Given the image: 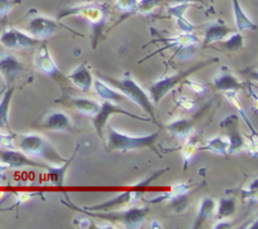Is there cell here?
<instances>
[{
    "label": "cell",
    "mask_w": 258,
    "mask_h": 229,
    "mask_svg": "<svg viewBox=\"0 0 258 229\" xmlns=\"http://www.w3.org/2000/svg\"><path fill=\"white\" fill-rule=\"evenodd\" d=\"M0 147L14 148L15 147L14 136L10 135V133H0Z\"/></svg>",
    "instance_id": "42"
},
{
    "label": "cell",
    "mask_w": 258,
    "mask_h": 229,
    "mask_svg": "<svg viewBox=\"0 0 258 229\" xmlns=\"http://www.w3.org/2000/svg\"><path fill=\"white\" fill-rule=\"evenodd\" d=\"M14 138L17 140L15 145L18 148L29 158L42 159L53 165H59L67 160L55 150L47 137L39 133H20L15 135Z\"/></svg>",
    "instance_id": "3"
},
{
    "label": "cell",
    "mask_w": 258,
    "mask_h": 229,
    "mask_svg": "<svg viewBox=\"0 0 258 229\" xmlns=\"http://www.w3.org/2000/svg\"><path fill=\"white\" fill-rule=\"evenodd\" d=\"M233 30L223 22V20H216V22H211L206 24V29H204V44H211L214 42H222L227 35H229Z\"/></svg>",
    "instance_id": "18"
},
{
    "label": "cell",
    "mask_w": 258,
    "mask_h": 229,
    "mask_svg": "<svg viewBox=\"0 0 258 229\" xmlns=\"http://www.w3.org/2000/svg\"><path fill=\"white\" fill-rule=\"evenodd\" d=\"M221 43L226 49L231 50V52H236V50H239L244 45V38L241 33L232 32Z\"/></svg>",
    "instance_id": "29"
},
{
    "label": "cell",
    "mask_w": 258,
    "mask_h": 229,
    "mask_svg": "<svg viewBox=\"0 0 258 229\" xmlns=\"http://www.w3.org/2000/svg\"><path fill=\"white\" fill-rule=\"evenodd\" d=\"M232 3H233L234 20H236V25L239 32H243V30H257V24L242 9L238 0H232Z\"/></svg>",
    "instance_id": "25"
},
{
    "label": "cell",
    "mask_w": 258,
    "mask_h": 229,
    "mask_svg": "<svg viewBox=\"0 0 258 229\" xmlns=\"http://www.w3.org/2000/svg\"><path fill=\"white\" fill-rule=\"evenodd\" d=\"M173 2L175 3H190V4H194V5H206L207 4V0H173Z\"/></svg>",
    "instance_id": "45"
},
{
    "label": "cell",
    "mask_w": 258,
    "mask_h": 229,
    "mask_svg": "<svg viewBox=\"0 0 258 229\" xmlns=\"http://www.w3.org/2000/svg\"><path fill=\"white\" fill-rule=\"evenodd\" d=\"M222 93H223L224 97L227 98V101H228V102L231 103V105L233 106L234 108H236L237 113L241 116V118L244 121V123L248 126V128H249V131H251L252 135L257 136L256 127H254L253 123H252V121H251V118H249L248 113L246 112L244 107L242 106L241 100H239V97H238V92H234V91H228V92H222Z\"/></svg>",
    "instance_id": "23"
},
{
    "label": "cell",
    "mask_w": 258,
    "mask_h": 229,
    "mask_svg": "<svg viewBox=\"0 0 258 229\" xmlns=\"http://www.w3.org/2000/svg\"><path fill=\"white\" fill-rule=\"evenodd\" d=\"M198 143L193 140H189L185 145L181 148V158H183V169L186 170L188 165L190 164V161L193 160L194 156L198 152Z\"/></svg>",
    "instance_id": "30"
},
{
    "label": "cell",
    "mask_w": 258,
    "mask_h": 229,
    "mask_svg": "<svg viewBox=\"0 0 258 229\" xmlns=\"http://www.w3.org/2000/svg\"><path fill=\"white\" fill-rule=\"evenodd\" d=\"M58 102H62L64 103V105H68L70 107L75 108L76 111L82 113L83 116H87V117H91V118L98 112L101 106V102H97V101L95 100H91V98L72 97V96H66V97L58 100Z\"/></svg>",
    "instance_id": "16"
},
{
    "label": "cell",
    "mask_w": 258,
    "mask_h": 229,
    "mask_svg": "<svg viewBox=\"0 0 258 229\" xmlns=\"http://www.w3.org/2000/svg\"><path fill=\"white\" fill-rule=\"evenodd\" d=\"M92 87L95 88V92L97 93L103 101L117 103V105H120V103H126L128 101L127 97L123 96L120 91L111 87V86L106 85V83L101 80H93Z\"/></svg>",
    "instance_id": "20"
},
{
    "label": "cell",
    "mask_w": 258,
    "mask_h": 229,
    "mask_svg": "<svg viewBox=\"0 0 258 229\" xmlns=\"http://www.w3.org/2000/svg\"><path fill=\"white\" fill-rule=\"evenodd\" d=\"M141 196V190H136L134 189L133 191H123V193H120L118 195L113 196V198L108 199V200L103 201V203L96 204V205L91 206H85V210L90 211H105L108 210V209H112L115 206L123 205V204H131L135 203L139 198Z\"/></svg>",
    "instance_id": "15"
},
{
    "label": "cell",
    "mask_w": 258,
    "mask_h": 229,
    "mask_svg": "<svg viewBox=\"0 0 258 229\" xmlns=\"http://www.w3.org/2000/svg\"><path fill=\"white\" fill-rule=\"evenodd\" d=\"M163 0H140L138 2V7H136V13L141 15H150L153 14L154 10L161 4Z\"/></svg>",
    "instance_id": "32"
},
{
    "label": "cell",
    "mask_w": 258,
    "mask_h": 229,
    "mask_svg": "<svg viewBox=\"0 0 258 229\" xmlns=\"http://www.w3.org/2000/svg\"><path fill=\"white\" fill-rule=\"evenodd\" d=\"M257 190H258V179H254L249 186L246 189L241 190V195L243 200H256L257 198Z\"/></svg>",
    "instance_id": "38"
},
{
    "label": "cell",
    "mask_w": 258,
    "mask_h": 229,
    "mask_svg": "<svg viewBox=\"0 0 258 229\" xmlns=\"http://www.w3.org/2000/svg\"><path fill=\"white\" fill-rule=\"evenodd\" d=\"M0 163L7 168H24V166H32V168H45L47 164H39L34 159L29 158L22 152L20 150L15 148H4L0 147Z\"/></svg>",
    "instance_id": "12"
},
{
    "label": "cell",
    "mask_w": 258,
    "mask_h": 229,
    "mask_svg": "<svg viewBox=\"0 0 258 229\" xmlns=\"http://www.w3.org/2000/svg\"><path fill=\"white\" fill-rule=\"evenodd\" d=\"M102 78L107 81L108 83H111V86L120 91L123 96H126L128 101H133L134 103H136L146 115H149L150 120L158 125V116H156L155 106L151 101L150 95H148V92L131 77L130 73L126 72L125 74L118 78L107 77V75H102Z\"/></svg>",
    "instance_id": "1"
},
{
    "label": "cell",
    "mask_w": 258,
    "mask_h": 229,
    "mask_svg": "<svg viewBox=\"0 0 258 229\" xmlns=\"http://www.w3.org/2000/svg\"><path fill=\"white\" fill-rule=\"evenodd\" d=\"M213 62H218V58H211V59L208 60H203V62H199L197 63V64L191 65L188 69L181 70V72L175 73V74L173 75H166V77H161L159 78V80H156L155 82H153L149 86V93H150L151 101H153L154 103L160 102V100L163 97H165L166 93L170 92L174 87H176L179 83L183 82L186 77L193 74L194 72H198L202 68L212 64Z\"/></svg>",
    "instance_id": "6"
},
{
    "label": "cell",
    "mask_w": 258,
    "mask_h": 229,
    "mask_svg": "<svg viewBox=\"0 0 258 229\" xmlns=\"http://www.w3.org/2000/svg\"><path fill=\"white\" fill-rule=\"evenodd\" d=\"M73 223L76 224V225H78V226H81V228H91V224H92V221L90 220V219H87V218H83V219H78V220H75L73 221Z\"/></svg>",
    "instance_id": "44"
},
{
    "label": "cell",
    "mask_w": 258,
    "mask_h": 229,
    "mask_svg": "<svg viewBox=\"0 0 258 229\" xmlns=\"http://www.w3.org/2000/svg\"><path fill=\"white\" fill-rule=\"evenodd\" d=\"M25 72V67L22 60L14 54L4 53L0 55V75L5 81L7 86H14Z\"/></svg>",
    "instance_id": "11"
},
{
    "label": "cell",
    "mask_w": 258,
    "mask_h": 229,
    "mask_svg": "<svg viewBox=\"0 0 258 229\" xmlns=\"http://www.w3.org/2000/svg\"><path fill=\"white\" fill-rule=\"evenodd\" d=\"M0 43L9 49H18V48L35 47L42 43V40L32 37L30 34L22 32L17 28L9 27L3 30V33L0 34Z\"/></svg>",
    "instance_id": "10"
},
{
    "label": "cell",
    "mask_w": 258,
    "mask_h": 229,
    "mask_svg": "<svg viewBox=\"0 0 258 229\" xmlns=\"http://www.w3.org/2000/svg\"><path fill=\"white\" fill-rule=\"evenodd\" d=\"M198 44L197 43H190V44H184L181 47L174 49V59L176 60H186L190 59L197 52Z\"/></svg>",
    "instance_id": "31"
},
{
    "label": "cell",
    "mask_w": 258,
    "mask_h": 229,
    "mask_svg": "<svg viewBox=\"0 0 258 229\" xmlns=\"http://www.w3.org/2000/svg\"><path fill=\"white\" fill-rule=\"evenodd\" d=\"M40 126L48 131L55 132H75V127L70 116L62 111H50L45 113Z\"/></svg>",
    "instance_id": "14"
},
{
    "label": "cell",
    "mask_w": 258,
    "mask_h": 229,
    "mask_svg": "<svg viewBox=\"0 0 258 229\" xmlns=\"http://www.w3.org/2000/svg\"><path fill=\"white\" fill-rule=\"evenodd\" d=\"M115 5L118 12L134 14V13H136L138 0H116Z\"/></svg>",
    "instance_id": "34"
},
{
    "label": "cell",
    "mask_w": 258,
    "mask_h": 229,
    "mask_svg": "<svg viewBox=\"0 0 258 229\" xmlns=\"http://www.w3.org/2000/svg\"><path fill=\"white\" fill-rule=\"evenodd\" d=\"M108 15H110L108 9L105 4L85 3V4L66 8L58 14V19H62L66 17H80L85 19L92 28V47L96 48L98 38L107 24Z\"/></svg>",
    "instance_id": "2"
},
{
    "label": "cell",
    "mask_w": 258,
    "mask_h": 229,
    "mask_svg": "<svg viewBox=\"0 0 258 229\" xmlns=\"http://www.w3.org/2000/svg\"><path fill=\"white\" fill-rule=\"evenodd\" d=\"M4 200H5V199H0V205H2L3 201H4Z\"/></svg>",
    "instance_id": "49"
},
{
    "label": "cell",
    "mask_w": 258,
    "mask_h": 229,
    "mask_svg": "<svg viewBox=\"0 0 258 229\" xmlns=\"http://www.w3.org/2000/svg\"><path fill=\"white\" fill-rule=\"evenodd\" d=\"M38 195V193H30V191H22V193H15V203L23 205L28 203L33 196Z\"/></svg>",
    "instance_id": "43"
},
{
    "label": "cell",
    "mask_w": 258,
    "mask_h": 229,
    "mask_svg": "<svg viewBox=\"0 0 258 229\" xmlns=\"http://www.w3.org/2000/svg\"><path fill=\"white\" fill-rule=\"evenodd\" d=\"M213 85L221 92H228V91L238 92L244 87V83L241 82L238 77L234 75L227 67H222L221 72L213 80Z\"/></svg>",
    "instance_id": "17"
},
{
    "label": "cell",
    "mask_w": 258,
    "mask_h": 229,
    "mask_svg": "<svg viewBox=\"0 0 258 229\" xmlns=\"http://www.w3.org/2000/svg\"><path fill=\"white\" fill-rule=\"evenodd\" d=\"M67 80L71 81L77 88H80L83 92H87L91 90L93 83V75L91 73L90 67L86 63L78 65L77 68L67 74Z\"/></svg>",
    "instance_id": "19"
},
{
    "label": "cell",
    "mask_w": 258,
    "mask_h": 229,
    "mask_svg": "<svg viewBox=\"0 0 258 229\" xmlns=\"http://www.w3.org/2000/svg\"><path fill=\"white\" fill-rule=\"evenodd\" d=\"M169 201L171 203V208H173L174 211H176V213H183V211H185V209L189 206L188 194L178 195L175 196V198L170 199Z\"/></svg>",
    "instance_id": "33"
},
{
    "label": "cell",
    "mask_w": 258,
    "mask_h": 229,
    "mask_svg": "<svg viewBox=\"0 0 258 229\" xmlns=\"http://www.w3.org/2000/svg\"><path fill=\"white\" fill-rule=\"evenodd\" d=\"M176 20V28L179 29L180 33H193L197 29V27L194 24H191L188 19L185 18V14H181L175 17Z\"/></svg>",
    "instance_id": "37"
},
{
    "label": "cell",
    "mask_w": 258,
    "mask_h": 229,
    "mask_svg": "<svg viewBox=\"0 0 258 229\" xmlns=\"http://www.w3.org/2000/svg\"><path fill=\"white\" fill-rule=\"evenodd\" d=\"M214 209H216V200L211 196H204L201 201L198 215H197L196 221H194V228H199V226H202V224L206 223L213 215Z\"/></svg>",
    "instance_id": "26"
},
{
    "label": "cell",
    "mask_w": 258,
    "mask_h": 229,
    "mask_svg": "<svg viewBox=\"0 0 258 229\" xmlns=\"http://www.w3.org/2000/svg\"><path fill=\"white\" fill-rule=\"evenodd\" d=\"M168 170H169V168L161 169V170L155 171V173H153V174H151V175H149L148 178L145 179V180H143V181H140V183H139V184H136V185L134 186V189H136V190H144V189L148 188V186L150 185V184L153 183V181L155 180V179H158L159 176H161L164 173H166V171H168Z\"/></svg>",
    "instance_id": "40"
},
{
    "label": "cell",
    "mask_w": 258,
    "mask_h": 229,
    "mask_svg": "<svg viewBox=\"0 0 258 229\" xmlns=\"http://www.w3.org/2000/svg\"><path fill=\"white\" fill-rule=\"evenodd\" d=\"M231 223L229 221H223V219L219 220V223H216V225H213V228H229Z\"/></svg>",
    "instance_id": "46"
},
{
    "label": "cell",
    "mask_w": 258,
    "mask_h": 229,
    "mask_svg": "<svg viewBox=\"0 0 258 229\" xmlns=\"http://www.w3.org/2000/svg\"><path fill=\"white\" fill-rule=\"evenodd\" d=\"M22 2L23 0H0V17H8L17 5L22 4Z\"/></svg>",
    "instance_id": "39"
},
{
    "label": "cell",
    "mask_w": 258,
    "mask_h": 229,
    "mask_svg": "<svg viewBox=\"0 0 258 229\" xmlns=\"http://www.w3.org/2000/svg\"><path fill=\"white\" fill-rule=\"evenodd\" d=\"M62 203L64 204L68 208L73 209V210L78 211V213H85L87 215L93 216V218H100L105 219L107 221H112V223H118L122 224L123 228L127 229H138L143 225L144 220H145L146 215L149 213L148 206H141V208H130L127 210L122 211H90L85 210L82 208H78L77 205H75V203H72L70 199V196L66 195V200H62Z\"/></svg>",
    "instance_id": "4"
},
{
    "label": "cell",
    "mask_w": 258,
    "mask_h": 229,
    "mask_svg": "<svg viewBox=\"0 0 258 229\" xmlns=\"http://www.w3.org/2000/svg\"><path fill=\"white\" fill-rule=\"evenodd\" d=\"M76 154H77V148L75 150V152L72 154L70 159L63 163L62 166H50V165H45V170L48 171V179H49L50 183L55 186H63L64 185V179H66V174H67L68 168H70L71 163L75 159Z\"/></svg>",
    "instance_id": "22"
},
{
    "label": "cell",
    "mask_w": 258,
    "mask_h": 229,
    "mask_svg": "<svg viewBox=\"0 0 258 229\" xmlns=\"http://www.w3.org/2000/svg\"><path fill=\"white\" fill-rule=\"evenodd\" d=\"M243 147H246L248 155H251L252 158H257L258 154V145H257V136H248V137H244V143Z\"/></svg>",
    "instance_id": "41"
},
{
    "label": "cell",
    "mask_w": 258,
    "mask_h": 229,
    "mask_svg": "<svg viewBox=\"0 0 258 229\" xmlns=\"http://www.w3.org/2000/svg\"><path fill=\"white\" fill-rule=\"evenodd\" d=\"M25 29H27L28 34H30L34 38H38L40 40L52 37L59 29H67L70 32L75 33V34H78V32H76V30L71 29L67 25L62 24V23L57 22V20L44 17V15L38 13L35 9H30L29 13H28L27 27H25Z\"/></svg>",
    "instance_id": "7"
},
{
    "label": "cell",
    "mask_w": 258,
    "mask_h": 229,
    "mask_svg": "<svg viewBox=\"0 0 258 229\" xmlns=\"http://www.w3.org/2000/svg\"><path fill=\"white\" fill-rule=\"evenodd\" d=\"M150 228H161V225H160V223H159V221H153V223H151V225H150Z\"/></svg>",
    "instance_id": "48"
},
{
    "label": "cell",
    "mask_w": 258,
    "mask_h": 229,
    "mask_svg": "<svg viewBox=\"0 0 258 229\" xmlns=\"http://www.w3.org/2000/svg\"><path fill=\"white\" fill-rule=\"evenodd\" d=\"M112 115H125V116H130V117L135 118V120L151 121L150 117H143V116L134 115V113H130L128 111L121 108L118 105H115V103L105 101V102L101 103L98 112L92 117V123L93 126H95L96 132H97V135L100 136V137H103V128H105L106 123H107V120Z\"/></svg>",
    "instance_id": "9"
},
{
    "label": "cell",
    "mask_w": 258,
    "mask_h": 229,
    "mask_svg": "<svg viewBox=\"0 0 258 229\" xmlns=\"http://www.w3.org/2000/svg\"><path fill=\"white\" fill-rule=\"evenodd\" d=\"M228 138L224 136H214L207 140L202 146H198L199 151H211V152L217 154V155L226 156L228 154Z\"/></svg>",
    "instance_id": "24"
},
{
    "label": "cell",
    "mask_w": 258,
    "mask_h": 229,
    "mask_svg": "<svg viewBox=\"0 0 258 229\" xmlns=\"http://www.w3.org/2000/svg\"><path fill=\"white\" fill-rule=\"evenodd\" d=\"M175 103L179 107L183 108L184 111H188V112H193V111H196L197 107H198L196 101L186 97V96H176Z\"/></svg>",
    "instance_id": "36"
},
{
    "label": "cell",
    "mask_w": 258,
    "mask_h": 229,
    "mask_svg": "<svg viewBox=\"0 0 258 229\" xmlns=\"http://www.w3.org/2000/svg\"><path fill=\"white\" fill-rule=\"evenodd\" d=\"M7 169H8L7 166H4L2 163H0V181L7 179Z\"/></svg>",
    "instance_id": "47"
},
{
    "label": "cell",
    "mask_w": 258,
    "mask_h": 229,
    "mask_svg": "<svg viewBox=\"0 0 258 229\" xmlns=\"http://www.w3.org/2000/svg\"><path fill=\"white\" fill-rule=\"evenodd\" d=\"M14 90V86H8V88L3 93L2 100H0V131L8 127V123H9L10 101H12Z\"/></svg>",
    "instance_id": "27"
},
{
    "label": "cell",
    "mask_w": 258,
    "mask_h": 229,
    "mask_svg": "<svg viewBox=\"0 0 258 229\" xmlns=\"http://www.w3.org/2000/svg\"><path fill=\"white\" fill-rule=\"evenodd\" d=\"M160 136V131L144 136H131L120 132L112 126L107 125V150L108 151H131L140 148H155V143Z\"/></svg>",
    "instance_id": "5"
},
{
    "label": "cell",
    "mask_w": 258,
    "mask_h": 229,
    "mask_svg": "<svg viewBox=\"0 0 258 229\" xmlns=\"http://www.w3.org/2000/svg\"><path fill=\"white\" fill-rule=\"evenodd\" d=\"M236 210H237L236 200H234L233 198H223L219 200L218 208H217L216 218L218 219V220L229 218V216H232L234 213H236Z\"/></svg>",
    "instance_id": "28"
},
{
    "label": "cell",
    "mask_w": 258,
    "mask_h": 229,
    "mask_svg": "<svg viewBox=\"0 0 258 229\" xmlns=\"http://www.w3.org/2000/svg\"><path fill=\"white\" fill-rule=\"evenodd\" d=\"M34 64L40 73L45 74L47 77L52 78L55 82L64 83L68 81L67 75H64L60 72L57 63L54 62V59H53L52 55H50L49 48H48L47 43H42V44L39 45V48H38L34 57Z\"/></svg>",
    "instance_id": "8"
},
{
    "label": "cell",
    "mask_w": 258,
    "mask_h": 229,
    "mask_svg": "<svg viewBox=\"0 0 258 229\" xmlns=\"http://www.w3.org/2000/svg\"><path fill=\"white\" fill-rule=\"evenodd\" d=\"M239 118L238 115L233 113V115L228 116L224 118L221 122V127L227 130L226 137L228 138V154H236L243 148L244 137L239 132Z\"/></svg>",
    "instance_id": "13"
},
{
    "label": "cell",
    "mask_w": 258,
    "mask_h": 229,
    "mask_svg": "<svg viewBox=\"0 0 258 229\" xmlns=\"http://www.w3.org/2000/svg\"><path fill=\"white\" fill-rule=\"evenodd\" d=\"M166 130L174 137L179 140H186L191 136L194 131V123L188 118H178L166 126Z\"/></svg>",
    "instance_id": "21"
},
{
    "label": "cell",
    "mask_w": 258,
    "mask_h": 229,
    "mask_svg": "<svg viewBox=\"0 0 258 229\" xmlns=\"http://www.w3.org/2000/svg\"><path fill=\"white\" fill-rule=\"evenodd\" d=\"M181 83H184V85H185L186 87L191 91V92H194L196 95H199V96H203L204 93L208 91V87H207L204 83L198 82V81L190 80V78H188V77H186Z\"/></svg>",
    "instance_id": "35"
}]
</instances>
